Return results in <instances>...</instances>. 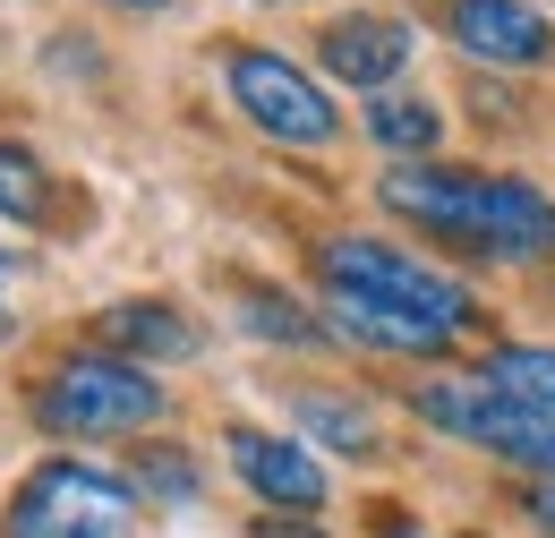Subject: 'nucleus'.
Segmentation results:
<instances>
[{
  "instance_id": "1",
  "label": "nucleus",
  "mask_w": 555,
  "mask_h": 538,
  "mask_svg": "<svg viewBox=\"0 0 555 538\" xmlns=\"http://www.w3.org/2000/svg\"><path fill=\"white\" fill-rule=\"evenodd\" d=\"M385 214H402L418 231L495 257V266H521V257H555V197L530 180H487V171H436V163H393L376 180Z\"/></svg>"
},
{
  "instance_id": "2",
  "label": "nucleus",
  "mask_w": 555,
  "mask_h": 538,
  "mask_svg": "<svg viewBox=\"0 0 555 538\" xmlns=\"http://www.w3.org/2000/svg\"><path fill=\"white\" fill-rule=\"evenodd\" d=\"M163 402H171V394L145 376L138 359L77 350V359H61V368L43 376L35 419H43L52 436H77V445H112V436H145V427L163 419Z\"/></svg>"
},
{
  "instance_id": "3",
  "label": "nucleus",
  "mask_w": 555,
  "mask_h": 538,
  "mask_svg": "<svg viewBox=\"0 0 555 538\" xmlns=\"http://www.w3.org/2000/svg\"><path fill=\"white\" fill-rule=\"evenodd\" d=\"M317 273H325V291H350V299H367V308L418 317V325H436V334H453V342L479 325V308H470L462 282H444L436 266H418V257L385 248V240H325V248H317Z\"/></svg>"
},
{
  "instance_id": "4",
  "label": "nucleus",
  "mask_w": 555,
  "mask_h": 538,
  "mask_svg": "<svg viewBox=\"0 0 555 538\" xmlns=\"http://www.w3.org/2000/svg\"><path fill=\"white\" fill-rule=\"evenodd\" d=\"M9 538H138V487L103 462H43L9 496Z\"/></svg>"
},
{
  "instance_id": "5",
  "label": "nucleus",
  "mask_w": 555,
  "mask_h": 538,
  "mask_svg": "<svg viewBox=\"0 0 555 538\" xmlns=\"http://www.w3.org/2000/svg\"><path fill=\"white\" fill-rule=\"evenodd\" d=\"M411 410L436 436H462V445H479L495 462H521V471L555 478V419L487 394L479 376H427V385H411Z\"/></svg>"
},
{
  "instance_id": "6",
  "label": "nucleus",
  "mask_w": 555,
  "mask_h": 538,
  "mask_svg": "<svg viewBox=\"0 0 555 538\" xmlns=\"http://www.w3.org/2000/svg\"><path fill=\"white\" fill-rule=\"evenodd\" d=\"M222 86H231V103L274 137V145H334V129H343L334 94L299 61L266 52V43H231V52H222Z\"/></svg>"
},
{
  "instance_id": "7",
  "label": "nucleus",
  "mask_w": 555,
  "mask_h": 538,
  "mask_svg": "<svg viewBox=\"0 0 555 538\" xmlns=\"http://www.w3.org/2000/svg\"><path fill=\"white\" fill-rule=\"evenodd\" d=\"M444 26L479 68H547L555 61V26L530 0H444Z\"/></svg>"
},
{
  "instance_id": "8",
  "label": "nucleus",
  "mask_w": 555,
  "mask_h": 538,
  "mask_svg": "<svg viewBox=\"0 0 555 538\" xmlns=\"http://www.w3.org/2000/svg\"><path fill=\"white\" fill-rule=\"evenodd\" d=\"M222 453H231V471L248 478L274 513H317L325 504V462L299 445V436H266V427H231L222 436Z\"/></svg>"
},
{
  "instance_id": "9",
  "label": "nucleus",
  "mask_w": 555,
  "mask_h": 538,
  "mask_svg": "<svg viewBox=\"0 0 555 538\" xmlns=\"http://www.w3.org/2000/svg\"><path fill=\"white\" fill-rule=\"evenodd\" d=\"M317 61H325V77H343L359 94H385V86L411 68V26H402V17H376V9L334 17V26L317 35Z\"/></svg>"
},
{
  "instance_id": "10",
  "label": "nucleus",
  "mask_w": 555,
  "mask_h": 538,
  "mask_svg": "<svg viewBox=\"0 0 555 538\" xmlns=\"http://www.w3.org/2000/svg\"><path fill=\"white\" fill-rule=\"evenodd\" d=\"M94 342L112 350V359H197L206 334H197V317L189 308H171V299H112L103 317H94Z\"/></svg>"
},
{
  "instance_id": "11",
  "label": "nucleus",
  "mask_w": 555,
  "mask_h": 538,
  "mask_svg": "<svg viewBox=\"0 0 555 538\" xmlns=\"http://www.w3.org/2000/svg\"><path fill=\"white\" fill-rule=\"evenodd\" d=\"M325 317H334V334H350L359 350H393V359L453 350V334H436V325H418V317H393V308H367V299H350V291H325Z\"/></svg>"
},
{
  "instance_id": "12",
  "label": "nucleus",
  "mask_w": 555,
  "mask_h": 538,
  "mask_svg": "<svg viewBox=\"0 0 555 538\" xmlns=\"http://www.w3.org/2000/svg\"><path fill=\"white\" fill-rule=\"evenodd\" d=\"M291 419H299V436H317L325 453H376L385 445V427H376V410L343 394V385H308V394H291Z\"/></svg>"
},
{
  "instance_id": "13",
  "label": "nucleus",
  "mask_w": 555,
  "mask_h": 538,
  "mask_svg": "<svg viewBox=\"0 0 555 538\" xmlns=\"http://www.w3.org/2000/svg\"><path fill=\"white\" fill-rule=\"evenodd\" d=\"M487 394H504V402L539 410V419H555V350H539V342H504V350H487Z\"/></svg>"
},
{
  "instance_id": "14",
  "label": "nucleus",
  "mask_w": 555,
  "mask_h": 538,
  "mask_svg": "<svg viewBox=\"0 0 555 538\" xmlns=\"http://www.w3.org/2000/svg\"><path fill=\"white\" fill-rule=\"evenodd\" d=\"M367 137H376L385 154L418 163V154H436L444 112H436V103H418V94H367Z\"/></svg>"
},
{
  "instance_id": "15",
  "label": "nucleus",
  "mask_w": 555,
  "mask_h": 538,
  "mask_svg": "<svg viewBox=\"0 0 555 538\" xmlns=\"http://www.w3.org/2000/svg\"><path fill=\"white\" fill-rule=\"evenodd\" d=\"M240 325L257 342H282V350H325V342H334L325 317H308V308L282 299V291H240Z\"/></svg>"
},
{
  "instance_id": "16",
  "label": "nucleus",
  "mask_w": 555,
  "mask_h": 538,
  "mask_svg": "<svg viewBox=\"0 0 555 538\" xmlns=\"http://www.w3.org/2000/svg\"><path fill=\"white\" fill-rule=\"evenodd\" d=\"M129 487L163 496V504H197V462H189L180 445H145V453H138V478H129Z\"/></svg>"
},
{
  "instance_id": "17",
  "label": "nucleus",
  "mask_w": 555,
  "mask_h": 538,
  "mask_svg": "<svg viewBox=\"0 0 555 538\" xmlns=\"http://www.w3.org/2000/svg\"><path fill=\"white\" fill-rule=\"evenodd\" d=\"M43 205V163L26 145H0V214H35Z\"/></svg>"
},
{
  "instance_id": "18",
  "label": "nucleus",
  "mask_w": 555,
  "mask_h": 538,
  "mask_svg": "<svg viewBox=\"0 0 555 538\" xmlns=\"http://www.w3.org/2000/svg\"><path fill=\"white\" fill-rule=\"evenodd\" d=\"M257 538H325V530H317L308 513H266V522H257Z\"/></svg>"
},
{
  "instance_id": "19",
  "label": "nucleus",
  "mask_w": 555,
  "mask_h": 538,
  "mask_svg": "<svg viewBox=\"0 0 555 538\" xmlns=\"http://www.w3.org/2000/svg\"><path fill=\"white\" fill-rule=\"evenodd\" d=\"M521 504H530V522H539V530L555 538V478H539V487H530V496H521Z\"/></svg>"
},
{
  "instance_id": "20",
  "label": "nucleus",
  "mask_w": 555,
  "mask_h": 538,
  "mask_svg": "<svg viewBox=\"0 0 555 538\" xmlns=\"http://www.w3.org/2000/svg\"><path fill=\"white\" fill-rule=\"evenodd\" d=\"M103 9H129V17H154V9H171V0H103Z\"/></svg>"
},
{
  "instance_id": "21",
  "label": "nucleus",
  "mask_w": 555,
  "mask_h": 538,
  "mask_svg": "<svg viewBox=\"0 0 555 538\" xmlns=\"http://www.w3.org/2000/svg\"><path fill=\"white\" fill-rule=\"evenodd\" d=\"M385 538H436V530H418V522H385Z\"/></svg>"
},
{
  "instance_id": "22",
  "label": "nucleus",
  "mask_w": 555,
  "mask_h": 538,
  "mask_svg": "<svg viewBox=\"0 0 555 538\" xmlns=\"http://www.w3.org/2000/svg\"><path fill=\"white\" fill-rule=\"evenodd\" d=\"M9 273H17V257H9V248H0V291H9Z\"/></svg>"
},
{
  "instance_id": "23",
  "label": "nucleus",
  "mask_w": 555,
  "mask_h": 538,
  "mask_svg": "<svg viewBox=\"0 0 555 538\" xmlns=\"http://www.w3.org/2000/svg\"><path fill=\"white\" fill-rule=\"evenodd\" d=\"M0 342H9V308H0Z\"/></svg>"
}]
</instances>
